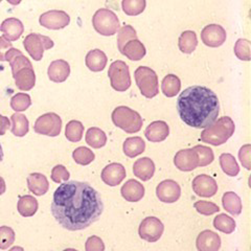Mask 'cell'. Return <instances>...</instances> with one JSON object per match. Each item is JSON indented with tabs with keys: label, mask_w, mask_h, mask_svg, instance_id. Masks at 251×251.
Masks as SVG:
<instances>
[{
	"label": "cell",
	"mask_w": 251,
	"mask_h": 251,
	"mask_svg": "<svg viewBox=\"0 0 251 251\" xmlns=\"http://www.w3.org/2000/svg\"><path fill=\"white\" fill-rule=\"evenodd\" d=\"M50 210L63 228L76 231L97 222L104 204L100 193L89 183L72 180L62 183L53 193Z\"/></svg>",
	"instance_id": "obj_1"
},
{
	"label": "cell",
	"mask_w": 251,
	"mask_h": 251,
	"mask_svg": "<svg viewBox=\"0 0 251 251\" xmlns=\"http://www.w3.org/2000/svg\"><path fill=\"white\" fill-rule=\"evenodd\" d=\"M177 109L187 126L203 129L217 121L220 104L217 94L204 86H192L180 94Z\"/></svg>",
	"instance_id": "obj_2"
},
{
	"label": "cell",
	"mask_w": 251,
	"mask_h": 251,
	"mask_svg": "<svg viewBox=\"0 0 251 251\" xmlns=\"http://www.w3.org/2000/svg\"><path fill=\"white\" fill-rule=\"evenodd\" d=\"M235 126L229 116H223L215 121L201 133L200 139L203 143L213 146H221L225 144L234 133Z\"/></svg>",
	"instance_id": "obj_3"
},
{
	"label": "cell",
	"mask_w": 251,
	"mask_h": 251,
	"mask_svg": "<svg viewBox=\"0 0 251 251\" xmlns=\"http://www.w3.org/2000/svg\"><path fill=\"white\" fill-rule=\"evenodd\" d=\"M112 122L117 128L130 134L140 131L144 124L138 112L126 106H120L114 109L112 112Z\"/></svg>",
	"instance_id": "obj_4"
},
{
	"label": "cell",
	"mask_w": 251,
	"mask_h": 251,
	"mask_svg": "<svg viewBox=\"0 0 251 251\" xmlns=\"http://www.w3.org/2000/svg\"><path fill=\"white\" fill-rule=\"evenodd\" d=\"M134 76L138 88L144 97L147 99H153L158 94V77L153 69L140 66L135 70Z\"/></svg>",
	"instance_id": "obj_5"
},
{
	"label": "cell",
	"mask_w": 251,
	"mask_h": 251,
	"mask_svg": "<svg viewBox=\"0 0 251 251\" xmlns=\"http://www.w3.org/2000/svg\"><path fill=\"white\" fill-rule=\"evenodd\" d=\"M92 25L101 36H113L120 29V20L112 11L100 9L92 17Z\"/></svg>",
	"instance_id": "obj_6"
},
{
	"label": "cell",
	"mask_w": 251,
	"mask_h": 251,
	"mask_svg": "<svg viewBox=\"0 0 251 251\" xmlns=\"http://www.w3.org/2000/svg\"><path fill=\"white\" fill-rule=\"evenodd\" d=\"M108 75L112 88L116 91L124 92L131 86V76L129 66L124 61H115L109 67Z\"/></svg>",
	"instance_id": "obj_7"
},
{
	"label": "cell",
	"mask_w": 251,
	"mask_h": 251,
	"mask_svg": "<svg viewBox=\"0 0 251 251\" xmlns=\"http://www.w3.org/2000/svg\"><path fill=\"white\" fill-rule=\"evenodd\" d=\"M164 231V226L158 218L148 217L143 220L139 225V235L140 238L150 243L157 242Z\"/></svg>",
	"instance_id": "obj_8"
},
{
	"label": "cell",
	"mask_w": 251,
	"mask_h": 251,
	"mask_svg": "<svg viewBox=\"0 0 251 251\" xmlns=\"http://www.w3.org/2000/svg\"><path fill=\"white\" fill-rule=\"evenodd\" d=\"M193 191L197 194L199 197L203 198H210L218 192V184L216 180L208 175L202 174L195 177L193 180Z\"/></svg>",
	"instance_id": "obj_9"
},
{
	"label": "cell",
	"mask_w": 251,
	"mask_h": 251,
	"mask_svg": "<svg viewBox=\"0 0 251 251\" xmlns=\"http://www.w3.org/2000/svg\"><path fill=\"white\" fill-rule=\"evenodd\" d=\"M156 195L161 202L174 203L181 196V188L174 180H163L156 188Z\"/></svg>",
	"instance_id": "obj_10"
},
{
	"label": "cell",
	"mask_w": 251,
	"mask_h": 251,
	"mask_svg": "<svg viewBox=\"0 0 251 251\" xmlns=\"http://www.w3.org/2000/svg\"><path fill=\"white\" fill-rule=\"evenodd\" d=\"M202 42L209 47H219L226 41L225 29L218 25H209L201 33Z\"/></svg>",
	"instance_id": "obj_11"
},
{
	"label": "cell",
	"mask_w": 251,
	"mask_h": 251,
	"mask_svg": "<svg viewBox=\"0 0 251 251\" xmlns=\"http://www.w3.org/2000/svg\"><path fill=\"white\" fill-rule=\"evenodd\" d=\"M174 164L176 168L182 172H191L198 168V156L194 149L180 150L174 157Z\"/></svg>",
	"instance_id": "obj_12"
},
{
	"label": "cell",
	"mask_w": 251,
	"mask_h": 251,
	"mask_svg": "<svg viewBox=\"0 0 251 251\" xmlns=\"http://www.w3.org/2000/svg\"><path fill=\"white\" fill-rule=\"evenodd\" d=\"M127 172L121 163H110L101 172V180L109 186H116L122 183L126 178Z\"/></svg>",
	"instance_id": "obj_13"
},
{
	"label": "cell",
	"mask_w": 251,
	"mask_h": 251,
	"mask_svg": "<svg viewBox=\"0 0 251 251\" xmlns=\"http://www.w3.org/2000/svg\"><path fill=\"white\" fill-rule=\"evenodd\" d=\"M196 246L198 251H219L221 247V238L211 230H203L199 233Z\"/></svg>",
	"instance_id": "obj_14"
},
{
	"label": "cell",
	"mask_w": 251,
	"mask_h": 251,
	"mask_svg": "<svg viewBox=\"0 0 251 251\" xmlns=\"http://www.w3.org/2000/svg\"><path fill=\"white\" fill-rule=\"evenodd\" d=\"M170 134V128L166 122L156 121L148 126L145 135L152 143H160L166 140Z\"/></svg>",
	"instance_id": "obj_15"
},
{
	"label": "cell",
	"mask_w": 251,
	"mask_h": 251,
	"mask_svg": "<svg viewBox=\"0 0 251 251\" xmlns=\"http://www.w3.org/2000/svg\"><path fill=\"white\" fill-rule=\"evenodd\" d=\"M122 196L124 199H126L129 202H138L144 198L145 196V187L137 180L131 179L126 182L122 190H121Z\"/></svg>",
	"instance_id": "obj_16"
},
{
	"label": "cell",
	"mask_w": 251,
	"mask_h": 251,
	"mask_svg": "<svg viewBox=\"0 0 251 251\" xmlns=\"http://www.w3.org/2000/svg\"><path fill=\"white\" fill-rule=\"evenodd\" d=\"M61 120L57 115H45L39 119L36 125V131L39 133H45L49 135H57L60 133Z\"/></svg>",
	"instance_id": "obj_17"
},
{
	"label": "cell",
	"mask_w": 251,
	"mask_h": 251,
	"mask_svg": "<svg viewBox=\"0 0 251 251\" xmlns=\"http://www.w3.org/2000/svg\"><path fill=\"white\" fill-rule=\"evenodd\" d=\"M133 173L140 180L148 181L154 176L155 164L149 157H143V158H139L135 161L134 166H133Z\"/></svg>",
	"instance_id": "obj_18"
},
{
	"label": "cell",
	"mask_w": 251,
	"mask_h": 251,
	"mask_svg": "<svg viewBox=\"0 0 251 251\" xmlns=\"http://www.w3.org/2000/svg\"><path fill=\"white\" fill-rule=\"evenodd\" d=\"M121 52L132 61H139L146 56V47L138 39H131L124 45Z\"/></svg>",
	"instance_id": "obj_19"
},
{
	"label": "cell",
	"mask_w": 251,
	"mask_h": 251,
	"mask_svg": "<svg viewBox=\"0 0 251 251\" xmlns=\"http://www.w3.org/2000/svg\"><path fill=\"white\" fill-rule=\"evenodd\" d=\"M107 56L104 51L93 50L86 56V65L93 73H99L104 70L107 65Z\"/></svg>",
	"instance_id": "obj_20"
},
{
	"label": "cell",
	"mask_w": 251,
	"mask_h": 251,
	"mask_svg": "<svg viewBox=\"0 0 251 251\" xmlns=\"http://www.w3.org/2000/svg\"><path fill=\"white\" fill-rule=\"evenodd\" d=\"M123 150L125 155L128 156L129 158H134V157L145 152L146 143L143 138L138 136L129 137L125 140L123 145Z\"/></svg>",
	"instance_id": "obj_21"
},
{
	"label": "cell",
	"mask_w": 251,
	"mask_h": 251,
	"mask_svg": "<svg viewBox=\"0 0 251 251\" xmlns=\"http://www.w3.org/2000/svg\"><path fill=\"white\" fill-rule=\"evenodd\" d=\"M224 209L233 216H239L242 213V201L239 196L233 192H227L222 198Z\"/></svg>",
	"instance_id": "obj_22"
},
{
	"label": "cell",
	"mask_w": 251,
	"mask_h": 251,
	"mask_svg": "<svg viewBox=\"0 0 251 251\" xmlns=\"http://www.w3.org/2000/svg\"><path fill=\"white\" fill-rule=\"evenodd\" d=\"M162 92L168 98H174L181 89V82L180 78L175 75H168L164 76L161 84Z\"/></svg>",
	"instance_id": "obj_23"
},
{
	"label": "cell",
	"mask_w": 251,
	"mask_h": 251,
	"mask_svg": "<svg viewBox=\"0 0 251 251\" xmlns=\"http://www.w3.org/2000/svg\"><path fill=\"white\" fill-rule=\"evenodd\" d=\"M179 49L184 53H192L197 47V35L193 30H185L179 37Z\"/></svg>",
	"instance_id": "obj_24"
},
{
	"label": "cell",
	"mask_w": 251,
	"mask_h": 251,
	"mask_svg": "<svg viewBox=\"0 0 251 251\" xmlns=\"http://www.w3.org/2000/svg\"><path fill=\"white\" fill-rule=\"evenodd\" d=\"M86 141H87V144L90 147L94 149H100L105 147L107 143V136L103 130L97 127H92L86 133Z\"/></svg>",
	"instance_id": "obj_25"
},
{
	"label": "cell",
	"mask_w": 251,
	"mask_h": 251,
	"mask_svg": "<svg viewBox=\"0 0 251 251\" xmlns=\"http://www.w3.org/2000/svg\"><path fill=\"white\" fill-rule=\"evenodd\" d=\"M220 164H221V168L225 174L230 177L237 176L240 173L239 164L231 154L225 153L220 156Z\"/></svg>",
	"instance_id": "obj_26"
},
{
	"label": "cell",
	"mask_w": 251,
	"mask_h": 251,
	"mask_svg": "<svg viewBox=\"0 0 251 251\" xmlns=\"http://www.w3.org/2000/svg\"><path fill=\"white\" fill-rule=\"evenodd\" d=\"M214 226L218 230L229 234L235 229V222L231 217L226 214H220L214 220Z\"/></svg>",
	"instance_id": "obj_27"
},
{
	"label": "cell",
	"mask_w": 251,
	"mask_h": 251,
	"mask_svg": "<svg viewBox=\"0 0 251 251\" xmlns=\"http://www.w3.org/2000/svg\"><path fill=\"white\" fill-rule=\"evenodd\" d=\"M146 0H123V11L128 16H137L146 9Z\"/></svg>",
	"instance_id": "obj_28"
},
{
	"label": "cell",
	"mask_w": 251,
	"mask_h": 251,
	"mask_svg": "<svg viewBox=\"0 0 251 251\" xmlns=\"http://www.w3.org/2000/svg\"><path fill=\"white\" fill-rule=\"evenodd\" d=\"M193 149L198 156V166L199 167H206L214 161L215 155H214L213 150H211L209 147L196 146Z\"/></svg>",
	"instance_id": "obj_29"
},
{
	"label": "cell",
	"mask_w": 251,
	"mask_h": 251,
	"mask_svg": "<svg viewBox=\"0 0 251 251\" xmlns=\"http://www.w3.org/2000/svg\"><path fill=\"white\" fill-rule=\"evenodd\" d=\"M94 158H96V155L90 149L86 147L78 148L74 152V159L81 166H88L94 160Z\"/></svg>",
	"instance_id": "obj_30"
},
{
	"label": "cell",
	"mask_w": 251,
	"mask_h": 251,
	"mask_svg": "<svg viewBox=\"0 0 251 251\" xmlns=\"http://www.w3.org/2000/svg\"><path fill=\"white\" fill-rule=\"evenodd\" d=\"M137 34L136 30L133 28L131 25H124L119 29V35H117V47H119L120 51L124 47V45L130 41L131 39H136Z\"/></svg>",
	"instance_id": "obj_31"
},
{
	"label": "cell",
	"mask_w": 251,
	"mask_h": 251,
	"mask_svg": "<svg viewBox=\"0 0 251 251\" xmlns=\"http://www.w3.org/2000/svg\"><path fill=\"white\" fill-rule=\"evenodd\" d=\"M28 184L30 187V191L36 193L37 195L44 194L47 191L46 178L42 175H30L28 178Z\"/></svg>",
	"instance_id": "obj_32"
},
{
	"label": "cell",
	"mask_w": 251,
	"mask_h": 251,
	"mask_svg": "<svg viewBox=\"0 0 251 251\" xmlns=\"http://www.w3.org/2000/svg\"><path fill=\"white\" fill-rule=\"evenodd\" d=\"M83 125L77 121H73L67 125L66 136L70 141H80L83 135Z\"/></svg>",
	"instance_id": "obj_33"
},
{
	"label": "cell",
	"mask_w": 251,
	"mask_h": 251,
	"mask_svg": "<svg viewBox=\"0 0 251 251\" xmlns=\"http://www.w3.org/2000/svg\"><path fill=\"white\" fill-rule=\"evenodd\" d=\"M234 53L242 61L250 60V43L246 39H239L234 45Z\"/></svg>",
	"instance_id": "obj_34"
},
{
	"label": "cell",
	"mask_w": 251,
	"mask_h": 251,
	"mask_svg": "<svg viewBox=\"0 0 251 251\" xmlns=\"http://www.w3.org/2000/svg\"><path fill=\"white\" fill-rule=\"evenodd\" d=\"M194 207L196 208V210H197L199 214L204 215V216H210V215L218 213V211L220 210V207L218 205H216L215 203L204 201V200H200V201L196 202L194 204Z\"/></svg>",
	"instance_id": "obj_35"
},
{
	"label": "cell",
	"mask_w": 251,
	"mask_h": 251,
	"mask_svg": "<svg viewBox=\"0 0 251 251\" xmlns=\"http://www.w3.org/2000/svg\"><path fill=\"white\" fill-rule=\"evenodd\" d=\"M68 75H69V66L64 62H62L61 68H57L54 63L51 65V68H50V76H51V78L54 81H64L68 76Z\"/></svg>",
	"instance_id": "obj_36"
},
{
	"label": "cell",
	"mask_w": 251,
	"mask_h": 251,
	"mask_svg": "<svg viewBox=\"0 0 251 251\" xmlns=\"http://www.w3.org/2000/svg\"><path fill=\"white\" fill-rule=\"evenodd\" d=\"M20 213L22 216H31L37 209V202L35 199L26 196L25 198L20 200Z\"/></svg>",
	"instance_id": "obj_37"
},
{
	"label": "cell",
	"mask_w": 251,
	"mask_h": 251,
	"mask_svg": "<svg viewBox=\"0 0 251 251\" xmlns=\"http://www.w3.org/2000/svg\"><path fill=\"white\" fill-rule=\"evenodd\" d=\"M86 251H105L103 240L97 235H92L86 242Z\"/></svg>",
	"instance_id": "obj_38"
},
{
	"label": "cell",
	"mask_w": 251,
	"mask_h": 251,
	"mask_svg": "<svg viewBox=\"0 0 251 251\" xmlns=\"http://www.w3.org/2000/svg\"><path fill=\"white\" fill-rule=\"evenodd\" d=\"M250 154H251V146L250 145H245L240 149V152H239L240 161L243 164V167H244L248 171L251 169Z\"/></svg>",
	"instance_id": "obj_39"
},
{
	"label": "cell",
	"mask_w": 251,
	"mask_h": 251,
	"mask_svg": "<svg viewBox=\"0 0 251 251\" xmlns=\"http://www.w3.org/2000/svg\"><path fill=\"white\" fill-rule=\"evenodd\" d=\"M69 177L68 172L65 170L64 167H57L54 168L52 173V179L56 182H61L63 180H67Z\"/></svg>",
	"instance_id": "obj_40"
},
{
	"label": "cell",
	"mask_w": 251,
	"mask_h": 251,
	"mask_svg": "<svg viewBox=\"0 0 251 251\" xmlns=\"http://www.w3.org/2000/svg\"><path fill=\"white\" fill-rule=\"evenodd\" d=\"M3 156H4V154H3V149H2L1 144H0V163H1L2 160H3Z\"/></svg>",
	"instance_id": "obj_41"
},
{
	"label": "cell",
	"mask_w": 251,
	"mask_h": 251,
	"mask_svg": "<svg viewBox=\"0 0 251 251\" xmlns=\"http://www.w3.org/2000/svg\"><path fill=\"white\" fill-rule=\"evenodd\" d=\"M65 251H76V250H74V249H68V250H65Z\"/></svg>",
	"instance_id": "obj_42"
}]
</instances>
